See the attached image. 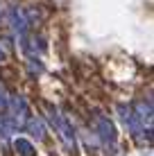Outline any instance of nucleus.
Returning a JSON list of instances; mask_svg holds the SVG:
<instances>
[{
    "instance_id": "nucleus-1",
    "label": "nucleus",
    "mask_w": 154,
    "mask_h": 156,
    "mask_svg": "<svg viewBox=\"0 0 154 156\" xmlns=\"http://www.w3.org/2000/svg\"><path fill=\"white\" fill-rule=\"evenodd\" d=\"M48 113H50V122L52 127L59 131V136L63 138V143L68 145V147H75V131H73V125L68 122L66 115H61L57 109H52V106H48Z\"/></svg>"
},
{
    "instance_id": "nucleus-2",
    "label": "nucleus",
    "mask_w": 154,
    "mask_h": 156,
    "mask_svg": "<svg viewBox=\"0 0 154 156\" xmlns=\"http://www.w3.org/2000/svg\"><path fill=\"white\" fill-rule=\"evenodd\" d=\"M9 122L14 125V129H23L25 122L30 120V106H27V100L23 98V95H16L12 100V106H9Z\"/></svg>"
},
{
    "instance_id": "nucleus-3",
    "label": "nucleus",
    "mask_w": 154,
    "mask_h": 156,
    "mask_svg": "<svg viewBox=\"0 0 154 156\" xmlns=\"http://www.w3.org/2000/svg\"><path fill=\"white\" fill-rule=\"evenodd\" d=\"M98 133L107 147H116V127L107 115H98Z\"/></svg>"
},
{
    "instance_id": "nucleus-4",
    "label": "nucleus",
    "mask_w": 154,
    "mask_h": 156,
    "mask_svg": "<svg viewBox=\"0 0 154 156\" xmlns=\"http://www.w3.org/2000/svg\"><path fill=\"white\" fill-rule=\"evenodd\" d=\"M9 27H12V32L18 34V36L27 34V16H25V12L20 7L9 9Z\"/></svg>"
},
{
    "instance_id": "nucleus-5",
    "label": "nucleus",
    "mask_w": 154,
    "mask_h": 156,
    "mask_svg": "<svg viewBox=\"0 0 154 156\" xmlns=\"http://www.w3.org/2000/svg\"><path fill=\"white\" fill-rule=\"evenodd\" d=\"M118 113H120V120L125 122V127H127V129L131 131V136H141L143 127H141V122L136 120L134 111H131L129 106H118Z\"/></svg>"
},
{
    "instance_id": "nucleus-6",
    "label": "nucleus",
    "mask_w": 154,
    "mask_h": 156,
    "mask_svg": "<svg viewBox=\"0 0 154 156\" xmlns=\"http://www.w3.org/2000/svg\"><path fill=\"white\" fill-rule=\"evenodd\" d=\"M131 111H134L136 120L141 122V127L147 129V131H152V106H150V102H138Z\"/></svg>"
},
{
    "instance_id": "nucleus-7",
    "label": "nucleus",
    "mask_w": 154,
    "mask_h": 156,
    "mask_svg": "<svg viewBox=\"0 0 154 156\" xmlns=\"http://www.w3.org/2000/svg\"><path fill=\"white\" fill-rule=\"evenodd\" d=\"M25 129H27L36 140H43V138H45V125H43L41 118H30V120L25 122Z\"/></svg>"
},
{
    "instance_id": "nucleus-8",
    "label": "nucleus",
    "mask_w": 154,
    "mask_h": 156,
    "mask_svg": "<svg viewBox=\"0 0 154 156\" xmlns=\"http://www.w3.org/2000/svg\"><path fill=\"white\" fill-rule=\"evenodd\" d=\"M14 147H16V152H18L20 156H34V154H36V149L32 147V143L25 140V138H16V140H14Z\"/></svg>"
},
{
    "instance_id": "nucleus-9",
    "label": "nucleus",
    "mask_w": 154,
    "mask_h": 156,
    "mask_svg": "<svg viewBox=\"0 0 154 156\" xmlns=\"http://www.w3.org/2000/svg\"><path fill=\"white\" fill-rule=\"evenodd\" d=\"M27 66H30V73H32V75H41V73H43V63H36V61H30Z\"/></svg>"
},
{
    "instance_id": "nucleus-10",
    "label": "nucleus",
    "mask_w": 154,
    "mask_h": 156,
    "mask_svg": "<svg viewBox=\"0 0 154 156\" xmlns=\"http://www.w3.org/2000/svg\"><path fill=\"white\" fill-rule=\"evenodd\" d=\"M2 106H7V95H5V90L0 88V109H2Z\"/></svg>"
},
{
    "instance_id": "nucleus-11",
    "label": "nucleus",
    "mask_w": 154,
    "mask_h": 156,
    "mask_svg": "<svg viewBox=\"0 0 154 156\" xmlns=\"http://www.w3.org/2000/svg\"><path fill=\"white\" fill-rule=\"evenodd\" d=\"M5 59V50H2V45H0V61Z\"/></svg>"
}]
</instances>
